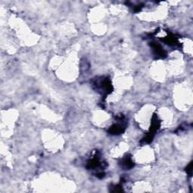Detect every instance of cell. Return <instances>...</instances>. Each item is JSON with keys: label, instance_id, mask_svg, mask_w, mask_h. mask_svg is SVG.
<instances>
[{"label": "cell", "instance_id": "obj_1", "mask_svg": "<svg viewBox=\"0 0 193 193\" xmlns=\"http://www.w3.org/2000/svg\"><path fill=\"white\" fill-rule=\"evenodd\" d=\"M94 85L96 86L97 91H100L102 94H108L112 90V85L108 79L102 78L100 80L97 79L94 81Z\"/></svg>", "mask_w": 193, "mask_h": 193}, {"label": "cell", "instance_id": "obj_6", "mask_svg": "<svg viewBox=\"0 0 193 193\" xmlns=\"http://www.w3.org/2000/svg\"><path fill=\"white\" fill-rule=\"evenodd\" d=\"M192 163H190L189 165V167H188V169H187V173L189 175V176H191L192 175Z\"/></svg>", "mask_w": 193, "mask_h": 193}, {"label": "cell", "instance_id": "obj_2", "mask_svg": "<svg viewBox=\"0 0 193 193\" xmlns=\"http://www.w3.org/2000/svg\"><path fill=\"white\" fill-rule=\"evenodd\" d=\"M151 46H152V49H153L154 54L156 56L160 57V58H164V57L166 56L165 51L161 48V47L159 46L158 44H156V43H152Z\"/></svg>", "mask_w": 193, "mask_h": 193}, {"label": "cell", "instance_id": "obj_3", "mask_svg": "<svg viewBox=\"0 0 193 193\" xmlns=\"http://www.w3.org/2000/svg\"><path fill=\"white\" fill-rule=\"evenodd\" d=\"M124 131V127L122 125L120 124H116L114 125L113 126H112L110 128V129L109 130V134H121V132Z\"/></svg>", "mask_w": 193, "mask_h": 193}, {"label": "cell", "instance_id": "obj_5", "mask_svg": "<svg viewBox=\"0 0 193 193\" xmlns=\"http://www.w3.org/2000/svg\"><path fill=\"white\" fill-rule=\"evenodd\" d=\"M121 191H123V189L121 186H116L113 187V189L111 190V192H121Z\"/></svg>", "mask_w": 193, "mask_h": 193}, {"label": "cell", "instance_id": "obj_4", "mask_svg": "<svg viewBox=\"0 0 193 193\" xmlns=\"http://www.w3.org/2000/svg\"><path fill=\"white\" fill-rule=\"evenodd\" d=\"M121 166H122L123 168L126 170L131 169V168H133L134 167V162L130 157L125 158V159L122 160V161H121Z\"/></svg>", "mask_w": 193, "mask_h": 193}]
</instances>
